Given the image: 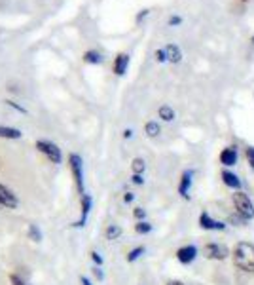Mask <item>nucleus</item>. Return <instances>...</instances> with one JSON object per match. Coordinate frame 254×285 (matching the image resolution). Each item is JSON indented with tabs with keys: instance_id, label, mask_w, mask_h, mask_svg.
Segmentation results:
<instances>
[{
	"instance_id": "1",
	"label": "nucleus",
	"mask_w": 254,
	"mask_h": 285,
	"mask_svg": "<svg viewBox=\"0 0 254 285\" xmlns=\"http://www.w3.org/2000/svg\"><path fill=\"white\" fill-rule=\"evenodd\" d=\"M234 265L245 272H253L254 274V245L249 242H239L234 247Z\"/></svg>"
},
{
	"instance_id": "2",
	"label": "nucleus",
	"mask_w": 254,
	"mask_h": 285,
	"mask_svg": "<svg viewBox=\"0 0 254 285\" xmlns=\"http://www.w3.org/2000/svg\"><path fill=\"white\" fill-rule=\"evenodd\" d=\"M234 205H235V211H237V215H241L245 221H251V219H254V204L251 202V198L247 196L245 192H241V190H237L235 194H234Z\"/></svg>"
},
{
	"instance_id": "3",
	"label": "nucleus",
	"mask_w": 254,
	"mask_h": 285,
	"mask_svg": "<svg viewBox=\"0 0 254 285\" xmlns=\"http://www.w3.org/2000/svg\"><path fill=\"white\" fill-rule=\"evenodd\" d=\"M68 165H70V171H72V177H74V183H76V188L80 192V196L85 194L84 192V165H82V156L72 152L68 156Z\"/></svg>"
},
{
	"instance_id": "4",
	"label": "nucleus",
	"mask_w": 254,
	"mask_h": 285,
	"mask_svg": "<svg viewBox=\"0 0 254 285\" xmlns=\"http://www.w3.org/2000/svg\"><path fill=\"white\" fill-rule=\"evenodd\" d=\"M36 150H40L51 163H61L63 162V154L61 148L51 141H36Z\"/></svg>"
},
{
	"instance_id": "5",
	"label": "nucleus",
	"mask_w": 254,
	"mask_h": 285,
	"mask_svg": "<svg viewBox=\"0 0 254 285\" xmlns=\"http://www.w3.org/2000/svg\"><path fill=\"white\" fill-rule=\"evenodd\" d=\"M203 255L207 259H213V261H224V259L230 257V251L222 244H207L203 247Z\"/></svg>"
},
{
	"instance_id": "6",
	"label": "nucleus",
	"mask_w": 254,
	"mask_h": 285,
	"mask_svg": "<svg viewBox=\"0 0 254 285\" xmlns=\"http://www.w3.org/2000/svg\"><path fill=\"white\" fill-rule=\"evenodd\" d=\"M199 226L205 228V230H216V232L226 230V224L222 221H215L207 211H203V213L199 215Z\"/></svg>"
},
{
	"instance_id": "7",
	"label": "nucleus",
	"mask_w": 254,
	"mask_h": 285,
	"mask_svg": "<svg viewBox=\"0 0 254 285\" xmlns=\"http://www.w3.org/2000/svg\"><path fill=\"white\" fill-rule=\"evenodd\" d=\"M17 196L8 188V186H4V184H0V205L2 207H8V209H14L17 207Z\"/></svg>"
},
{
	"instance_id": "8",
	"label": "nucleus",
	"mask_w": 254,
	"mask_h": 285,
	"mask_svg": "<svg viewBox=\"0 0 254 285\" xmlns=\"http://www.w3.org/2000/svg\"><path fill=\"white\" fill-rule=\"evenodd\" d=\"M195 257H197V247H195V245H184V247H180V249L176 251V259H178V263H182V265L194 263Z\"/></svg>"
},
{
	"instance_id": "9",
	"label": "nucleus",
	"mask_w": 254,
	"mask_h": 285,
	"mask_svg": "<svg viewBox=\"0 0 254 285\" xmlns=\"http://www.w3.org/2000/svg\"><path fill=\"white\" fill-rule=\"evenodd\" d=\"M127 67H129V55L127 54H118L116 59H114V65H112V71L116 76H123L127 72Z\"/></svg>"
},
{
	"instance_id": "10",
	"label": "nucleus",
	"mask_w": 254,
	"mask_h": 285,
	"mask_svg": "<svg viewBox=\"0 0 254 285\" xmlns=\"http://www.w3.org/2000/svg\"><path fill=\"white\" fill-rule=\"evenodd\" d=\"M220 163L226 167H232L237 163V150L234 146H228L220 152Z\"/></svg>"
},
{
	"instance_id": "11",
	"label": "nucleus",
	"mask_w": 254,
	"mask_h": 285,
	"mask_svg": "<svg viewBox=\"0 0 254 285\" xmlns=\"http://www.w3.org/2000/svg\"><path fill=\"white\" fill-rule=\"evenodd\" d=\"M91 204H93V200L89 194H82V217H80V221L74 224L76 228H82L85 224V221H87V215L91 211Z\"/></svg>"
},
{
	"instance_id": "12",
	"label": "nucleus",
	"mask_w": 254,
	"mask_h": 285,
	"mask_svg": "<svg viewBox=\"0 0 254 285\" xmlns=\"http://www.w3.org/2000/svg\"><path fill=\"white\" fill-rule=\"evenodd\" d=\"M192 171H184L182 173V177H180V184H178V194L184 198V200H188L190 198V186H192Z\"/></svg>"
},
{
	"instance_id": "13",
	"label": "nucleus",
	"mask_w": 254,
	"mask_h": 285,
	"mask_svg": "<svg viewBox=\"0 0 254 285\" xmlns=\"http://www.w3.org/2000/svg\"><path fill=\"white\" fill-rule=\"evenodd\" d=\"M222 181H224L226 186H230V188H234V190H241V179H239L235 173H232V171H222Z\"/></svg>"
},
{
	"instance_id": "14",
	"label": "nucleus",
	"mask_w": 254,
	"mask_h": 285,
	"mask_svg": "<svg viewBox=\"0 0 254 285\" xmlns=\"http://www.w3.org/2000/svg\"><path fill=\"white\" fill-rule=\"evenodd\" d=\"M165 52H167V59H169L171 63H180L182 61V52H180V48L176 44L165 46Z\"/></svg>"
},
{
	"instance_id": "15",
	"label": "nucleus",
	"mask_w": 254,
	"mask_h": 285,
	"mask_svg": "<svg viewBox=\"0 0 254 285\" xmlns=\"http://www.w3.org/2000/svg\"><path fill=\"white\" fill-rule=\"evenodd\" d=\"M21 129H17V127H4V125H0V139H21Z\"/></svg>"
},
{
	"instance_id": "16",
	"label": "nucleus",
	"mask_w": 254,
	"mask_h": 285,
	"mask_svg": "<svg viewBox=\"0 0 254 285\" xmlns=\"http://www.w3.org/2000/svg\"><path fill=\"white\" fill-rule=\"evenodd\" d=\"M82 59H84L85 63H89V65H101L102 61H104V57L97 50H87Z\"/></svg>"
},
{
	"instance_id": "17",
	"label": "nucleus",
	"mask_w": 254,
	"mask_h": 285,
	"mask_svg": "<svg viewBox=\"0 0 254 285\" xmlns=\"http://www.w3.org/2000/svg\"><path fill=\"white\" fill-rule=\"evenodd\" d=\"M159 118H161V120H165V122H171V120L175 118V110H173L169 105L159 107Z\"/></svg>"
},
{
	"instance_id": "18",
	"label": "nucleus",
	"mask_w": 254,
	"mask_h": 285,
	"mask_svg": "<svg viewBox=\"0 0 254 285\" xmlns=\"http://www.w3.org/2000/svg\"><path fill=\"white\" fill-rule=\"evenodd\" d=\"M104 236H106V240H118L119 236H121V228H119L118 224H110L106 232H104Z\"/></svg>"
},
{
	"instance_id": "19",
	"label": "nucleus",
	"mask_w": 254,
	"mask_h": 285,
	"mask_svg": "<svg viewBox=\"0 0 254 285\" xmlns=\"http://www.w3.org/2000/svg\"><path fill=\"white\" fill-rule=\"evenodd\" d=\"M131 169H133V173L135 175H142L144 173V169H146V163L142 158H135V160L131 162Z\"/></svg>"
},
{
	"instance_id": "20",
	"label": "nucleus",
	"mask_w": 254,
	"mask_h": 285,
	"mask_svg": "<svg viewBox=\"0 0 254 285\" xmlns=\"http://www.w3.org/2000/svg\"><path fill=\"white\" fill-rule=\"evenodd\" d=\"M144 131H146L148 137H157V133H159V124L154 122V120H150V122H146V125H144Z\"/></svg>"
},
{
	"instance_id": "21",
	"label": "nucleus",
	"mask_w": 254,
	"mask_h": 285,
	"mask_svg": "<svg viewBox=\"0 0 254 285\" xmlns=\"http://www.w3.org/2000/svg\"><path fill=\"white\" fill-rule=\"evenodd\" d=\"M142 253H144V247H142V245H138V247H135V249H131L129 253H127V263H135Z\"/></svg>"
},
{
	"instance_id": "22",
	"label": "nucleus",
	"mask_w": 254,
	"mask_h": 285,
	"mask_svg": "<svg viewBox=\"0 0 254 285\" xmlns=\"http://www.w3.org/2000/svg\"><path fill=\"white\" fill-rule=\"evenodd\" d=\"M29 238H31L33 242H42V232H40V228H38L36 224H31V226H29Z\"/></svg>"
},
{
	"instance_id": "23",
	"label": "nucleus",
	"mask_w": 254,
	"mask_h": 285,
	"mask_svg": "<svg viewBox=\"0 0 254 285\" xmlns=\"http://www.w3.org/2000/svg\"><path fill=\"white\" fill-rule=\"evenodd\" d=\"M135 230L138 232V234H148V232H152V224L146 223V221H138L135 224Z\"/></svg>"
},
{
	"instance_id": "24",
	"label": "nucleus",
	"mask_w": 254,
	"mask_h": 285,
	"mask_svg": "<svg viewBox=\"0 0 254 285\" xmlns=\"http://www.w3.org/2000/svg\"><path fill=\"white\" fill-rule=\"evenodd\" d=\"M156 61L157 63H165V61H169L167 59V52H165V48H161V50H156Z\"/></svg>"
},
{
	"instance_id": "25",
	"label": "nucleus",
	"mask_w": 254,
	"mask_h": 285,
	"mask_svg": "<svg viewBox=\"0 0 254 285\" xmlns=\"http://www.w3.org/2000/svg\"><path fill=\"white\" fill-rule=\"evenodd\" d=\"M4 103H6L8 107L16 108L17 112H21V114H27V108H25V107H21V105H17L16 101H10V99H8V101H4Z\"/></svg>"
},
{
	"instance_id": "26",
	"label": "nucleus",
	"mask_w": 254,
	"mask_h": 285,
	"mask_svg": "<svg viewBox=\"0 0 254 285\" xmlns=\"http://www.w3.org/2000/svg\"><path fill=\"white\" fill-rule=\"evenodd\" d=\"M247 162H249V165L254 169V146H249V148H247Z\"/></svg>"
},
{
	"instance_id": "27",
	"label": "nucleus",
	"mask_w": 254,
	"mask_h": 285,
	"mask_svg": "<svg viewBox=\"0 0 254 285\" xmlns=\"http://www.w3.org/2000/svg\"><path fill=\"white\" fill-rule=\"evenodd\" d=\"M91 261H93L97 266H101V265H102V257L99 255V253H97V251H91Z\"/></svg>"
},
{
	"instance_id": "28",
	"label": "nucleus",
	"mask_w": 254,
	"mask_h": 285,
	"mask_svg": "<svg viewBox=\"0 0 254 285\" xmlns=\"http://www.w3.org/2000/svg\"><path fill=\"white\" fill-rule=\"evenodd\" d=\"M10 282H12V285H27L17 274H10Z\"/></svg>"
},
{
	"instance_id": "29",
	"label": "nucleus",
	"mask_w": 254,
	"mask_h": 285,
	"mask_svg": "<svg viewBox=\"0 0 254 285\" xmlns=\"http://www.w3.org/2000/svg\"><path fill=\"white\" fill-rule=\"evenodd\" d=\"M182 23V18L180 16H171L169 18V25L171 27H175V25H180Z\"/></svg>"
},
{
	"instance_id": "30",
	"label": "nucleus",
	"mask_w": 254,
	"mask_h": 285,
	"mask_svg": "<svg viewBox=\"0 0 254 285\" xmlns=\"http://www.w3.org/2000/svg\"><path fill=\"white\" fill-rule=\"evenodd\" d=\"M133 215H135V219H144V217H146V211H144L142 207H135Z\"/></svg>"
},
{
	"instance_id": "31",
	"label": "nucleus",
	"mask_w": 254,
	"mask_h": 285,
	"mask_svg": "<svg viewBox=\"0 0 254 285\" xmlns=\"http://www.w3.org/2000/svg\"><path fill=\"white\" fill-rule=\"evenodd\" d=\"M148 14H150V10H142V12H140V14L137 16V23H140L142 19H144L146 16H148Z\"/></svg>"
},
{
	"instance_id": "32",
	"label": "nucleus",
	"mask_w": 254,
	"mask_h": 285,
	"mask_svg": "<svg viewBox=\"0 0 254 285\" xmlns=\"http://www.w3.org/2000/svg\"><path fill=\"white\" fill-rule=\"evenodd\" d=\"M133 200H135V194H133V192H127V194L123 196V202H125V204H131Z\"/></svg>"
},
{
	"instance_id": "33",
	"label": "nucleus",
	"mask_w": 254,
	"mask_h": 285,
	"mask_svg": "<svg viewBox=\"0 0 254 285\" xmlns=\"http://www.w3.org/2000/svg\"><path fill=\"white\" fill-rule=\"evenodd\" d=\"M131 181H133L135 184H142V183H144V179H142V175H135V173H133V177H131Z\"/></svg>"
},
{
	"instance_id": "34",
	"label": "nucleus",
	"mask_w": 254,
	"mask_h": 285,
	"mask_svg": "<svg viewBox=\"0 0 254 285\" xmlns=\"http://www.w3.org/2000/svg\"><path fill=\"white\" fill-rule=\"evenodd\" d=\"M93 274H95V278H97V280H102V278H104V274L101 272V268H95V270H93Z\"/></svg>"
},
{
	"instance_id": "35",
	"label": "nucleus",
	"mask_w": 254,
	"mask_h": 285,
	"mask_svg": "<svg viewBox=\"0 0 254 285\" xmlns=\"http://www.w3.org/2000/svg\"><path fill=\"white\" fill-rule=\"evenodd\" d=\"M123 137H125V139H131V137H133V131H131V129H125V131H123Z\"/></svg>"
},
{
	"instance_id": "36",
	"label": "nucleus",
	"mask_w": 254,
	"mask_h": 285,
	"mask_svg": "<svg viewBox=\"0 0 254 285\" xmlns=\"http://www.w3.org/2000/svg\"><path fill=\"white\" fill-rule=\"evenodd\" d=\"M80 284H82V285H93L91 282H89V280H87V278H85V276H82V278H80Z\"/></svg>"
},
{
	"instance_id": "37",
	"label": "nucleus",
	"mask_w": 254,
	"mask_h": 285,
	"mask_svg": "<svg viewBox=\"0 0 254 285\" xmlns=\"http://www.w3.org/2000/svg\"><path fill=\"white\" fill-rule=\"evenodd\" d=\"M167 285H184V284H182V282H169Z\"/></svg>"
},
{
	"instance_id": "38",
	"label": "nucleus",
	"mask_w": 254,
	"mask_h": 285,
	"mask_svg": "<svg viewBox=\"0 0 254 285\" xmlns=\"http://www.w3.org/2000/svg\"><path fill=\"white\" fill-rule=\"evenodd\" d=\"M251 42H253V44H254V36H253V38H251Z\"/></svg>"
}]
</instances>
